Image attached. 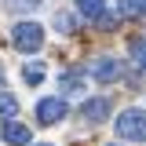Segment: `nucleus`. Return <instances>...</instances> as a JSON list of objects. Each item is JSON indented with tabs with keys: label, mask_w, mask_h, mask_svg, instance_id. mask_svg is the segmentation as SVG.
I'll list each match as a JSON object with an SVG mask.
<instances>
[{
	"label": "nucleus",
	"mask_w": 146,
	"mask_h": 146,
	"mask_svg": "<svg viewBox=\"0 0 146 146\" xmlns=\"http://www.w3.org/2000/svg\"><path fill=\"white\" fill-rule=\"evenodd\" d=\"M117 135L128 143H146V110H124L117 117Z\"/></svg>",
	"instance_id": "nucleus-1"
},
{
	"label": "nucleus",
	"mask_w": 146,
	"mask_h": 146,
	"mask_svg": "<svg viewBox=\"0 0 146 146\" xmlns=\"http://www.w3.org/2000/svg\"><path fill=\"white\" fill-rule=\"evenodd\" d=\"M11 44H15L22 55L40 51V48H44V29H40L36 22H18V26H15V33H11Z\"/></svg>",
	"instance_id": "nucleus-2"
},
{
	"label": "nucleus",
	"mask_w": 146,
	"mask_h": 146,
	"mask_svg": "<svg viewBox=\"0 0 146 146\" xmlns=\"http://www.w3.org/2000/svg\"><path fill=\"white\" fill-rule=\"evenodd\" d=\"M66 99H58V95H48V99H40L36 102V121L40 124H58L62 117H66Z\"/></svg>",
	"instance_id": "nucleus-3"
},
{
	"label": "nucleus",
	"mask_w": 146,
	"mask_h": 146,
	"mask_svg": "<svg viewBox=\"0 0 146 146\" xmlns=\"http://www.w3.org/2000/svg\"><path fill=\"white\" fill-rule=\"evenodd\" d=\"M0 139L7 146H29V124H18L15 117L0 124Z\"/></svg>",
	"instance_id": "nucleus-4"
},
{
	"label": "nucleus",
	"mask_w": 146,
	"mask_h": 146,
	"mask_svg": "<svg viewBox=\"0 0 146 146\" xmlns=\"http://www.w3.org/2000/svg\"><path fill=\"white\" fill-rule=\"evenodd\" d=\"M80 117H84L88 124H102L110 117V99H88V102L80 106Z\"/></svg>",
	"instance_id": "nucleus-5"
},
{
	"label": "nucleus",
	"mask_w": 146,
	"mask_h": 146,
	"mask_svg": "<svg viewBox=\"0 0 146 146\" xmlns=\"http://www.w3.org/2000/svg\"><path fill=\"white\" fill-rule=\"evenodd\" d=\"M91 77L102 80V84H110V80L121 77V62H117V58H99V62L91 66Z\"/></svg>",
	"instance_id": "nucleus-6"
},
{
	"label": "nucleus",
	"mask_w": 146,
	"mask_h": 146,
	"mask_svg": "<svg viewBox=\"0 0 146 146\" xmlns=\"http://www.w3.org/2000/svg\"><path fill=\"white\" fill-rule=\"evenodd\" d=\"M117 15H124V18H143V15H146V4H143V0H117Z\"/></svg>",
	"instance_id": "nucleus-7"
},
{
	"label": "nucleus",
	"mask_w": 146,
	"mask_h": 146,
	"mask_svg": "<svg viewBox=\"0 0 146 146\" xmlns=\"http://www.w3.org/2000/svg\"><path fill=\"white\" fill-rule=\"evenodd\" d=\"M58 95H84V84H80V77H73V73L58 77Z\"/></svg>",
	"instance_id": "nucleus-8"
},
{
	"label": "nucleus",
	"mask_w": 146,
	"mask_h": 146,
	"mask_svg": "<svg viewBox=\"0 0 146 146\" xmlns=\"http://www.w3.org/2000/svg\"><path fill=\"white\" fill-rule=\"evenodd\" d=\"M22 80L26 84H40L44 80V62H26L22 66Z\"/></svg>",
	"instance_id": "nucleus-9"
},
{
	"label": "nucleus",
	"mask_w": 146,
	"mask_h": 146,
	"mask_svg": "<svg viewBox=\"0 0 146 146\" xmlns=\"http://www.w3.org/2000/svg\"><path fill=\"white\" fill-rule=\"evenodd\" d=\"M102 4H106V0H77V11L84 18H99L102 15Z\"/></svg>",
	"instance_id": "nucleus-10"
},
{
	"label": "nucleus",
	"mask_w": 146,
	"mask_h": 146,
	"mask_svg": "<svg viewBox=\"0 0 146 146\" xmlns=\"http://www.w3.org/2000/svg\"><path fill=\"white\" fill-rule=\"evenodd\" d=\"M15 113H18V102L11 99V95H0V117H4V121H11Z\"/></svg>",
	"instance_id": "nucleus-11"
},
{
	"label": "nucleus",
	"mask_w": 146,
	"mask_h": 146,
	"mask_svg": "<svg viewBox=\"0 0 146 146\" xmlns=\"http://www.w3.org/2000/svg\"><path fill=\"white\" fill-rule=\"evenodd\" d=\"M51 26L58 29V33H73V15H66V11H58V15L51 18Z\"/></svg>",
	"instance_id": "nucleus-12"
},
{
	"label": "nucleus",
	"mask_w": 146,
	"mask_h": 146,
	"mask_svg": "<svg viewBox=\"0 0 146 146\" xmlns=\"http://www.w3.org/2000/svg\"><path fill=\"white\" fill-rule=\"evenodd\" d=\"M131 58L146 70V40H135V44H131Z\"/></svg>",
	"instance_id": "nucleus-13"
},
{
	"label": "nucleus",
	"mask_w": 146,
	"mask_h": 146,
	"mask_svg": "<svg viewBox=\"0 0 146 146\" xmlns=\"http://www.w3.org/2000/svg\"><path fill=\"white\" fill-rule=\"evenodd\" d=\"M11 4V11H26V7H36L40 0H7Z\"/></svg>",
	"instance_id": "nucleus-14"
},
{
	"label": "nucleus",
	"mask_w": 146,
	"mask_h": 146,
	"mask_svg": "<svg viewBox=\"0 0 146 146\" xmlns=\"http://www.w3.org/2000/svg\"><path fill=\"white\" fill-rule=\"evenodd\" d=\"M95 22H99L102 29H113V26H117V18H113V15H99V18H95Z\"/></svg>",
	"instance_id": "nucleus-15"
},
{
	"label": "nucleus",
	"mask_w": 146,
	"mask_h": 146,
	"mask_svg": "<svg viewBox=\"0 0 146 146\" xmlns=\"http://www.w3.org/2000/svg\"><path fill=\"white\" fill-rule=\"evenodd\" d=\"M36 146H51V143H36Z\"/></svg>",
	"instance_id": "nucleus-16"
},
{
	"label": "nucleus",
	"mask_w": 146,
	"mask_h": 146,
	"mask_svg": "<svg viewBox=\"0 0 146 146\" xmlns=\"http://www.w3.org/2000/svg\"><path fill=\"white\" fill-rule=\"evenodd\" d=\"M143 4H146V0H143Z\"/></svg>",
	"instance_id": "nucleus-17"
}]
</instances>
